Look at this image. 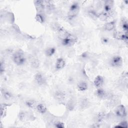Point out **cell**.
<instances>
[{"label":"cell","mask_w":128,"mask_h":128,"mask_svg":"<svg viewBox=\"0 0 128 128\" xmlns=\"http://www.w3.org/2000/svg\"><path fill=\"white\" fill-rule=\"evenodd\" d=\"M25 105L28 108L31 109H36L37 105L36 102L32 99H28L25 100Z\"/></svg>","instance_id":"19"},{"label":"cell","mask_w":128,"mask_h":128,"mask_svg":"<svg viewBox=\"0 0 128 128\" xmlns=\"http://www.w3.org/2000/svg\"><path fill=\"white\" fill-rule=\"evenodd\" d=\"M36 110L40 114H44L47 111V108L44 104L39 103V104H37V105L36 106Z\"/></svg>","instance_id":"18"},{"label":"cell","mask_w":128,"mask_h":128,"mask_svg":"<svg viewBox=\"0 0 128 128\" xmlns=\"http://www.w3.org/2000/svg\"><path fill=\"white\" fill-rule=\"evenodd\" d=\"M115 114L118 117L124 118L127 116V110L125 106L123 104L118 105L115 110Z\"/></svg>","instance_id":"8"},{"label":"cell","mask_w":128,"mask_h":128,"mask_svg":"<svg viewBox=\"0 0 128 128\" xmlns=\"http://www.w3.org/2000/svg\"><path fill=\"white\" fill-rule=\"evenodd\" d=\"M4 70H5L4 62V61H2V60H1L0 62V72L1 75L4 72Z\"/></svg>","instance_id":"25"},{"label":"cell","mask_w":128,"mask_h":128,"mask_svg":"<svg viewBox=\"0 0 128 128\" xmlns=\"http://www.w3.org/2000/svg\"><path fill=\"white\" fill-rule=\"evenodd\" d=\"M1 94L3 98L6 100H12L14 98L13 94L8 90L5 88H1Z\"/></svg>","instance_id":"13"},{"label":"cell","mask_w":128,"mask_h":128,"mask_svg":"<svg viewBox=\"0 0 128 128\" xmlns=\"http://www.w3.org/2000/svg\"><path fill=\"white\" fill-rule=\"evenodd\" d=\"M114 2L112 0H105L103 3L102 12L110 16L113 12Z\"/></svg>","instance_id":"6"},{"label":"cell","mask_w":128,"mask_h":128,"mask_svg":"<svg viewBox=\"0 0 128 128\" xmlns=\"http://www.w3.org/2000/svg\"><path fill=\"white\" fill-rule=\"evenodd\" d=\"M121 27L124 32H128V22L127 19L123 18L121 21Z\"/></svg>","instance_id":"22"},{"label":"cell","mask_w":128,"mask_h":128,"mask_svg":"<svg viewBox=\"0 0 128 128\" xmlns=\"http://www.w3.org/2000/svg\"><path fill=\"white\" fill-rule=\"evenodd\" d=\"M115 127H120V128H127L128 127V122L127 121H122L118 124V125L116 126Z\"/></svg>","instance_id":"26"},{"label":"cell","mask_w":128,"mask_h":128,"mask_svg":"<svg viewBox=\"0 0 128 128\" xmlns=\"http://www.w3.org/2000/svg\"><path fill=\"white\" fill-rule=\"evenodd\" d=\"M120 40L123 41L124 42H125L126 44H128V32H124V34H122L120 38Z\"/></svg>","instance_id":"23"},{"label":"cell","mask_w":128,"mask_h":128,"mask_svg":"<svg viewBox=\"0 0 128 128\" xmlns=\"http://www.w3.org/2000/svg\"><path fill=\"white\" fill-rule=\"evenodd\" d=\"M104 84V77L100 75H98L96 76L94 80V84L96 88H102Z\"/></svg>","instance_id":"12"},{"label":"cell","mask_w":128,"mask_h":128,"mask_svg":"<svg viewBox=\"0 0 128 128\" xmlns=\"http://www.w3.org/2000/svg\"><path fill=\"white\" fill-rule=\"evenodd\" d=\"M101 42L103 44H109L110 42V39L106 37V36H103L101 38Z\"/></svg>","instance_id":"27"},{"label":"cell","mask_w":128,"mask_h":128,"mask_svg":"<svg viewBox=\"0 0 128 128\" xmlns=\"http://www.w3.org/2000/svg\"><path fill=\"white\" fill-rule=\"evenodd\" d=\"M35 19L38 22L44 24L46 20V16L44 13H36Z\"/></svg>","instance_id":"20"},{"label":"cell","mask_w":128,"mask_h":128,"mask_svg":"<svg viewBox=\"0 0 128 128\" xmlns=\"http://www.w3.org/2000/svg\"><path fill=\"white\" fill-rule=\"evenodd\" d=\"M35 82L39 86H44L47 84V80L46 76L42 72H38L34 76Z\"/></svg>","instance_id":"5"},{"label":"cell","mask_w":128,"mask_h":128,"mask_svg":"<svg viewBox=\"0 0 128 128\" xmlns=\"http://www.w3.org/2000/svg\"><path fill=\"white\" fill-rule=\"evenodd\" d=\"M116 27V22L114 20L106 22L104 26V29L108 32H110L113 30Z\"/></svg>","instance_id":"16"},{"label":"cell","mask_w":128,"mask_h":128,"mask_svg":"<svg viewBox=\"0 0 128 128\" xmlns=\"http://www.w3.org/2000/svg\"><path fill=\"white\" fill-rule=\"evenodd\" d=\"M60 41L61 44L63 46L66 47H70L76 43L78 38L74 35L70 34L68 37L62 40H61Z\"/></svg>","instance_id":"3"},{"label":"cell","mask_w":128,"mask_h":128,"mask_svg":"<svg viewBox=\"0 0 128 128\" xmlns=\"http://www.w3.org/2000/svg\"><path fill=\"white\" fill-rule=\"evenodd\" d=\"M54 127L57 128H64L65 127L64 124L60 121H58L56 122L54 124Z\"/></svg>","instance_id":"24"},{"label":"cell","mask_w":128,"mask_h":128,"mask_svg":"<svg viewBox=\"0 0 128 128\" xmlns=\"http://www.w3.org/2000/svg\"><path fill=\"white\" fill-rule=\"evenodd\" d=\"M55 100L60 103H64L66 99V92L62 90H56L54 94Z\"/></svg>","instance_id":"7"},{"label":"cell","mask_w":128,"mask_h":128,"mask_svg":"<svg viewBox=\"0 0 128 128\" xmlns=\"http://www.w3.org/2000/svg\"><path fill=\"white\" fill-rule=\"evenodd\" d=\"M12 58L14 63L18 66H24L27 60L24 52L21 49L16 50L12 54Z\"/></svg>","instance_id":"1"},{"label":"cell","mask_w":128,"mask_h":128,"mask_svg":"<svg viewBox=\"0 0 128 128\" xmlns=\"http://www.w3.org/2000/svg\"><path fill=\"white\" fill-rule=\"evenodd\" d=\"M34 4L36 9V13H44L45 10V6L44 0H36Z\"/></svg>","instance_id":"10"},{"label":"cell","mask_w":128,"mask_h":128,"mask_svg":"<svg viewBox=\"0 0 128 128\" xmlns=\"http://www.w3.org/2000/svg\"><path fill=\"white\" fill-rule=\"evenodd\" d=\"M30 64L32 68H38L40 65V62L39 60L35 56H31L29 58Z\"/></svg>","instance_id":"14"},{"label":"cell","mask_w":128,"mask_h":128,"mask_svg":"<svg viewBox=\"0 0 128 128\" xmlns=\"http://www.w3.org/2000/svg\"><path fill=\"white\" fill-rule=\"evenodd\" d=\"M88 84L84 80L80 81L76 84V89L79 92H85L88 89Z\"/></svg>","instance_id":"15"},{"label":"cell","mask_w":128,"mask_h":128,"mask_svg":"<svg viewBox=\"0 0 128 128\" xmlns=\"http://www.w3.org/2000/svg\"><path fill=\"white\" fill-rule=\"evenodd\" d=\"M106 117V114L104 112H99L96 116V122L98 123H100L102 122Z\"/></svg>","instance_id":"21"},{"label":"cell","mask_w":128,"mask_h":128,"mask_svg":"<svg viewBox=\"0 0 128 128\" xmlns=\"http://www.w3.org/2000/svg\"><path fill=\"white\" fill-rule=\"evenodd\" d=\"M122 64L123 60L120 55H114L112 56L109 60V64L112 68H120L122 66Z\"/></svg>","instance_id":"4"},{"label":"cell","mask_w":128,"mask_h":128,"mask_svg":"<svg viewBox=\"0 0 128 128\" xmlns=\"http://www.w3.org/2000/svg\"><path fill=\"white\" fill-rule=\"evenodd\" d=\"M95 94L96 97L102 100L107 98L108 96V92H106L102 88H97L95 91Z\"/></svg>","instance_id":"9"},{"label":"cell","mask_w":128,"mask_h":128,"mask_svg":"<svg viewBox=\"0 0 128 128\" xmlns=\"http://www.w3.org/2000/svg\"><path fill=\"white\" fill-rule=\"evenodd\" d=\"M56 49L54 46H49L44 50V54L46 57H52L56 53Z\"/></svg>","instance_id":"17"},{"label":"cell","mask_w":128,"mask_h":128,"mask_svg":"<svg viewBox=\"0 0 128 128\" xmlns=\"http://www.w3.org/2000/svg\"><path fill=\"white\" fill-rule=\"evenodd\" d=\"M80 11V4L78 2H74L70 6L68 14L67 17L69 20H72L78 14Z\"/></svg>","instance_id":"2"},{"label":"cell","mask_w":128,"mask_h":128,"mask_svg":"<svg viewBox=\"0 0 128 128\" xmlns=\"http://www.w3.org/2000/svg\"><path fill=\"white\" fill-rule=\"evenodd\" d=\"M66 62L62 58H58L56 59L55 63V68L56 70H60L65 68Z\"/></svg>","instance_id":"11"}]
</instances>
